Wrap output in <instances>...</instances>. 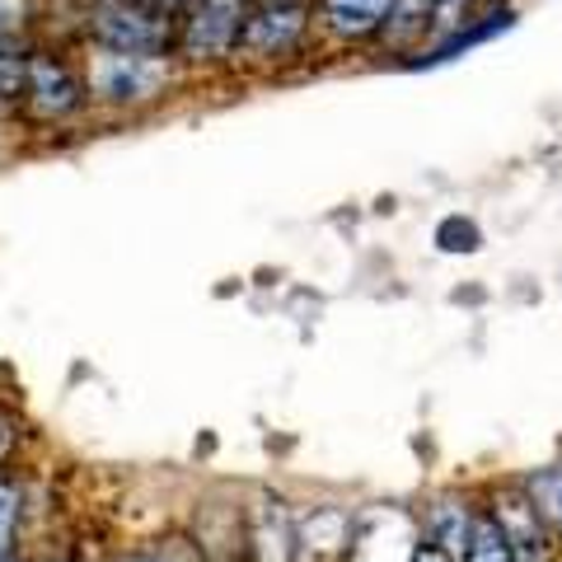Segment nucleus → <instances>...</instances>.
Returning <instances> with one entry per match:
<instances>
[{
  "instance_id": "1",
  "label": "nucleus",
  "mask_w": 562,
  "mask_h": 562,
  "mask_svg": "<svg viewBox=\"0 0 562 562\" xmlns=\"http://www.w3.org/2000/svg\"><path fill=\"white\" fill-rule=\"evenodd\" d=\"M85 90H90L94 117H140L160 109L188 85V70L173 57H150V52H117L99 43H76Z\"/></svg>"
},
{
  "instance_id": "11",
  "label": "nucleus",
  "mask_w": 562,
  "mask_h": 562,
  "mask_svg": "<svg viewBox=\"0 0 562 562\" xmlns=\"http://www.w3.org/2000/svg\"><path fill=\"white\" fill-rule=\"evenodd\" d=\"M47 0H0V47H33L43 38Z\"/></svg>"
},
{
  "instance_id": "15",
  "label": "nucleus",
  "mask_w": 562,
  "mask_h": 562,
  "mask_svg": "<svg viewBox=\"0 0 562 562\" xmlns=\"http://www.w3.org/2000/svg\"><path fill=\"white\" fill-rule=\"evenodd\" d=\"M436 244H441L446 254H473V249H483V231L469 216H446L436 225Z\"/></svg>"
},
{
  "instance_id": "10",
  "label": "nucleus",
  "mask_w": 562,
  "mask_h": 562,
  "mask_svg": "<svg viewBox=\"0 0 562 562\" xmlns=\"http://www.w3.org/2000/svg\"><path fill=\"white\" fill-rule=\"evenodd\" d=\"M469 525H473V506L454 502V497H441L427 512V543L431 549H441L446 558H460L464 539H469Z\"/></svg>"
},
{
  "instance_id": "22",
  "label": "nucleus",
  "mask_w": 562,
  "mask_h": 562,
  "mask_svg": "<svg viewBox=\"0 0 562 562\" xmlns=\"http://www.w3.org/2000/svg\"><path fill=\"white\" fill-rule=\"evenodd\" d=\"M169 5H173V0H169Z\"/></svg>"
},
{
  "instance_id": "20",
  "label": "nucleus",
  "mask_w": 562,
  "mask_h": 562,
  "mask_svg": "<svg viewBox=\"0 0 562 562\" xmlns=\"http://www.w3.org/2000/svg\"><path fill=\"white\" fill-rule=\"evenodd\" d=\"M0 150H5V117H0Z\"/></svg>"
},
{
  "instance_id": "17",
  "label": "nucleus",
  "mask_w": 562,
  "mask_h": 562,
  "mask_svg": "<svg viewBox=\"0 0 562 562\" xmlns=\"http://www.w3.org/2000/svg\"><path fill=\"white\" fill-rule=\"evenodd\" d=\"M14 450V422L10 417H0V460Z\"/></svg>"
},
{
  "instance_id": "7",
  "label": "nucleus",
  "mask_w": 562,
  "mask_h": 562,
  "mask_svg": "<svg viewBox=\"0 0 562 562\" xmlns=\"http://www.w3.org/2000/svg\"><path fill=\"white\" fill-rule=\"evenodd\" d=\"M314 5V33L328 52H357L371 47L394 0H310Z\"/></svg>"
},
{
  "instance_id": "2",
  "label": "nucleus",
  "mask_w": 562,
  "mask_h": 562,
  "mask_svg": "<svg viewBox=\"0 0 562 562\" xmlns=\"http://www.w3.org/2000/svg\"><path fill=\"white\" fill-rule=\"evenodd\" d=\"M10 117L24 122L29 132H70V127H80L85 117H94L76 43L38 38L29 47L24 94H20V109H14Z\"/></svg>"
},
{
  "instance_id": "19",
  "label": "nucleus",
  "mask_w": 562,
  "mask_h": 562,
  "mask_svg": "<svg viewBox=\"0 0 562 562\" xmlns=\"http://www.w3.org/2000/svg\"><path fill=\"white\" fill-rule=\"evenodd\" d=\"M122 562H165V558H160V553H127Z\"/></svg>"
},
{
  "instance_id": "6",
  "label": "nucleus",
  "mask_w": 562,
  "mask_h": 562,
  "mask_svg": "<svg viewBox=\"0 0 562 562\" xmlns=\"http://www.w3.org/2000/svg\"><path fill=\"white\" fill-rule=\"evenodd\" d=\"M520 24V10H516V0H487V5L473 14V20L464 29H454L446 33V38H436L427 47H417L413 57H403V70H431V66H446L454 57H464V52L473 47H483L492 38H502V33H512Z\"/></svg>"
},
{
  "instance_id": "4",
  "label": "nucleus",
  "mask_w": 562,
  "mask_h": 562,
  "mask_svg": "<svg viewBox=\"0 0 562 562\" xmlns=\"http://www.w3.org/2000/svg\"><path fill=\"white\" fill-rule=\"evenodd\" d=\"M76 24H80V43L173 57L179 5H169V0H85Z\"/></svg>"
},
{
  "instance_id": "16",
  "label": "nucleus",
  "mask_w": 562,
  "mask_h": 562,
  "mask_svg": "<svg viewBox=\"0 0 562 562\" xmlns=\"http://www.w3.org/2000/svg\"><path fill=\"white\" fill-rule=\"evenodd\" d=\"M20 506L24 492L14 483H0V562H10L14 553V530H20Z\"/></svg>"
},
{
  "instance_id": "21",
  "label": "nucleus",
  "mask_w": 562,
  "mask_h": 562,
  "mask_svg": "<svg viewBox=\"0 0 562 562\" xmlns=\"http://www.w3.org/2000/svg\"><path fill=\"white\" fill-rule=\"evenodd\" d=\"M57 562H70V558H57Z\"/></svg>"
},
{
  "instance_id": "23",
  "label": "nucleus",
  "mask_w": 562,
  "mask_h": 562,
  "mask_svg": "<svg viewBox=\"0 0 562 562\" xmlns=\"http://www.w3.org/2000/svg\"><path fill=\"white\" fill-rule=\"evenodd\" d=\"M10 562H14V558H10Z\"/></svg>"
},
{
  "instance_id": "8",
  "label": "nucleus",
  "mask_w": 562,
  "mask_h": 562,
  "mask_svg": "<svg viewBox=\"0 0 562 562\" xmlns=\"http://www.w3.org/2000/svg\"><path fill=\"white\" fill-rule=\"evenodd\" d=\"M351 562H413L417 558V530L413 520L394 506H371L351 525Z\"/></svg>"
},
{
  "instance_id": "5",
  "label": "nucleus",
  "mask_w": 562,
  "mask_h": 562,
  "mask_svg": "<svg viewBox=\"0 0 562 562\" xmlns=\"http://www.w3.org/2000/svg\"><path fill=\"white\" fill-rule=\"evenodd\" d=\"M249 14V0H188L179 5V29H173V61L192 76H216L235 70V43Z\"/></svg>"
},
{
  "instance_id": "14",
  "label": "nucleus",
  "mask_w": 562,
  "mask_h": 562,
  "mask_svg": "<svg viewBox=\"0 0 562 562\" xmlns=\"http://www.w3.org/2000/svg\"><path fill=\"white\" fill-rule=\"evenodd\" d=\"M24 61H29V47H0V117H10L14 109H20Z\"/></svg>"
},
{
  "instance_id": "9",
  "label": "nucleus",
  "mask_w": 562,
  "mask_h": 562,
  "mask_svg": "<svg viewBox=\"0 0 562 562\" xmlns=\"http://www.w3.org/2000/svg\"><path fill=\"white\" fill-rule=\"evenodd\" d=\"M431 10H436V0H394L371 47L380 57H413L431 38Z\"/></svg>"
},
{
  "instance_id": "18",
  "label": "nucleus",
  "mask_w": 562,
  "mask_h": 562,
  "mask_svg": "<svg viewBox=\"0 0 562 562\" xmlns=\"http://www.w3.org/2000/svg\"><path fill=\"white\" fill-rule=\"evenodd\" d=\"M413 562H454V558H446L441 549H431V543H422V549H417V558Z\"/></svg>"
},
{
  "instance_id": "3",
  "label": "nucleus",
  "mask_w": 562,
  "mask_h": 562,
  "mask_svg": "<svg viewBox=\"0 0 562 562\" xmlns=\"http://www.w3.org/2000/svg\"><path fill=\"white\" fill-rule=\"evenodd\" d=\"M314 47H319V33H314L310 0H249V14H244V29L235 43V66L281 70L301 61Z\"/></svg>"
},
{
  "instance_id": "12",
  "label": "nucleus",
  "mask_w": 562,
  "mask_h": 562,
  "mask_svg": "<svg viewBox=\"0 0 562 562\" xmlns=\"http://www.w3.org/2000/svg\"><path fill=\"white\" fill-rule=\"evenodd\" d=\"M525 497H530L535 516L543 520V530H553L562 539V464L530 473V479H525Z\"/></svg>"
},
{
  "instance_id": "13",
  "label": "nucleus",
  "mask_w": 562,
  "mask_h": 562,
  "mask_svg": "<svg viewBox=\"0 0 562 562\" xmlns=\"http://www.w3.org/2000/svg\"><path fill=\"white\" fill-rule=\"evenodd\" d=\"M464 562H512V543H506V530L497 525L492 512H473L469 539H464Z\"/></svg>"
}]
</instances>
